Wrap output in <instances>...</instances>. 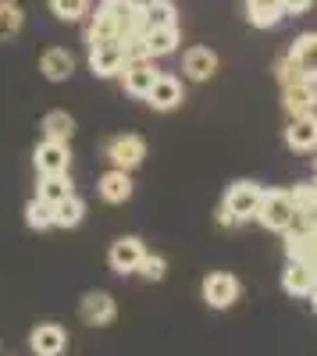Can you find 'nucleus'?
Here are the masks:
<instances>
[{"instance_id":"6ab92c4d","label":"nucleus","mask_w":317,"mask_h":356,"mask_svg":"<svg viewBox=\"0 0 317 356\" xmlns=\"http://www.w3.org/2000/svg\"><path fill=\"white\" fill-rule=\"evenodd\" d=\"M40 72H43L50 82H65V79H72V72H75V57H72L65 47H50V50H43V57H40Z\"/></svg>"},{"instance_id":"4be33fe9","label":"nucleus","mask_w":317,"mask_h":356,"mask_svg":"<svg viewBox=\"0 0 317 356\" xmlns=\"http://www.w3.org/2000/svg\"><path fill=\"white\" fill-rule=\"evenodd\" d=\"M289 57L307 72V75H317V33H303L293 40L289 47Z\"/></svg>"},{"instance_id":"473e14b6","label":"nucleus","mask_w":317,"mask_h":356,"mask_svg":"<svg viewBox=\"0 0 317 356\" xmlns=\"http://www.w3.org/2000/svg\"><path fill=\"white\" fill-rule=\"evenodd\" d=\"M218 225H221V228H232V225H236V221H232V214H228L225 207H221V211H218Z\"/></svg>"},{"instance_id":"ddd939ff","label":"nucleus","mask_w":317,"mask_h":356,"mask_svg":"<svg viewBox=\"0 0 317 356\" xmlns=\"http://www.w3.org/2000/svg\"><path fill=\"white\" fill-rule=\"evenodd\" d=\"M314 285H317V264L289 260V267H285V275H282V289L289 296H310Z\"/></svg>"},{"instance_id":"f03ea898","label":"nucleus","mask_w":317,"mask_h":356,"mask_svg":"<svg viewBox=\"0 0 317 356\" xmlns=\"http://www.w3.org/2000/svg\"><path fill=\"white\" fill-rule=\"evenodd\" d=\"M257 221H261L268 232H289L296 225V207H293V196L282 193V189H268L261 196V207H257Z\"/></svg>"},{"instance_id":"2eb2a0df","label":"nucleus","mask_w":317,"mask_h":356,"mask_svg":"<svg viewBox=\"0 0 317 356\" xmlns=\"http://www.w3.org/2000/svg\"><path fill=\"white\" fill-rule=\"evenodd\" d=\"M182 100H186V97H182V82H179L175 75H157L154 89L147 93V104H150L154 111H175Z\"/></svg>"},{"instance_id":"9d476101","label":"nucleus","mask_w":317,"mask_h":356,"mask_svg":"<svg viewBox=\"0 0 317 356\" xmlns=\"http://www.w3.org/2000/svg\"><path fill=\"white\" fill-rule=\"evenodd\" d=\"M122 68H125V47L122 43L90 47V72L97 79H114V75H122Z\"/></svg>"},{"instance_id":"20e7f679","label":"nucleus","mask_w":317,"mask_h":356,"mask_svg":"<svg viewBox=\"0 0 317 356\" xmlns=\"http://www.w3.org/2000/svg\"><path fill=\"white\" fill-rule=\"evenodd\" d=\"M239 292H243L239 278L228 275V271H214V275L204 278V303L211 310H228V307L239 300Z\"/></svg>"},{"instance_id":"39448f33","label":"nucleus","mask_w":317,"mask_h":356,"mask_svg":"<svg viewBox=\"0 0 317 356\" xmlns=\"http://www.w3.org/2000/svg\"><path fill=\"white\" fill-rule=\"evenodd\" d=\"M104 154L111 161V168H122V171H136L143 164V157H147V143H143L139 136H114Z\"/></svg>"},{"instance_id":"b1692460","label":"nucleus","mask_w":317,"mask_h":356,"mask_svg":"<svg viewBox=\"0 0 317 356\" xmlns=\"http://www.w3.org/2000/svg\"><path fill=\"white\" fill-rule=\"evenodd\" d=\"M282 104H285V111H289V118H296V114H310V111L317 107V100H314V93H310V86H307V82L282 89Z\"/></svg>"},{"instance_id":"cd10ccee","label":"nucleus","mask_w":317,"mask_h":356,"mask_svg":"<svg viewBox=\"0 0 317 356\" xmlns=\"http://www.w3.org/2000/svg\"><path fill=\"white\" fill-rule=\"evenodd\" d=\"M47 8L57 22H82L86 15H90V0H47Z\"/></svg>"},{"instance_id":"2f4dec72","label":"nucleus","mask_w":317,"mask_h":356,"mask_svg":"<svg viewBox=\"0 0 317 356\" xmlns=\"http://www.w3.org/2000/svg\"><path fill=\"white\" fill-rule=\"evenodd\" d=\"M278 4H282V15H285V18H293V15L310 11V8H314V0H278Z\"/></svg>"},{"instance_id":"c756f323","label":"nucleus","mask_w":317,"mask_h":356,"mask_svg":"<svg viewBox=\"0 0 317 356\" xmlns=\"http://www.w3.org/2000/svg\"><path fill=\"white\" fill-rule=\"evenodd\" d=\"M275 79L282 82V89H289V86H300V82H307V72H303V68L293 61L289 54H285L282 61L275 65Z\"/></svg>"},{"instance_id":"423d86ee","label":"nucleus","mask_w":317,"mask_h":356,"mask_svg":"<svg viewBox=\"0 0 317 356\" xmlns=\"http://www.w3.org/2000/svg\"><path fill=\"white\" fill-rule=\"evenodd\" d=\"M157 68H154V57H143V61H129L122 68V86H125V93L136 97V100H147V93L154 89L157 82Z\"/></svg>"},{"instance_id":"6e6552de","label":"nucleus","mask_w":317,"mask_h":356,"mask_svg":"<svg viewBox=\"0 0 317 356\" xmlns=\"http://www.w3.org/2000/svg\"><path fill=\"white\" fill-rule=\"evenodd\" d=\"M118 314V303H114L111 292H86L82 303H79V317L90 324V328H104V324L114 321Z\"/></svg>"},{"instance_id":"0eeeda50","label":"nucleus","mask_w":317,"mask_h":356,"mask_svg":"<svg viewBox=\"0 0 317 356\" xmlns=\"http://www.w3.org/2000/svg\"><path fill=\"white\" fill-rule=\"evenodd\" d=\"M143 257H147V250H143V239H136V235H122V239L111 243L107 264H111L114 275H132Z\"/></svg>"},{"instance_id":"7ed1b4c3","label":"nucleus","mask_w":317,"mask_h":356,"mask_svg":"<svg viewBox=\"0 0 317 356\" xmlns=\"http://www.w3.org/2000/svg\"><path fill=\"white\" fill-rule=\"evenodd\" d=\"M261 196H264V189L257 186V182H236V186H228V193H225V211L232 214V221L236 225H243V221H250V218H257V207H261Z\"/></svg>"},{"instance_id":"5701e85b","label":"nucleus","mask_w":317,"mask_h":356,"mask_svg":"<svg viewBox=\"0 0 317 356\" xmlns=\"http://www.w3.org/2000/svg\"><path fill=\"white\" fill-rule=\"evenodd\" d=\"M72 178L68 175H40V182H36V196L47 200V203H61L65 196H72Z\"/></svg>"},{"instance_id":"bb28decb","label":"nucleus","mask_w":317,"mask_h":356,"mask_svg":"<svg viewBox=\"0 0 317 356\" xmlns=\"http://www.w3.org/2000/svg\"><path fill=\"white\" fill-rule=\"evenodd\" d=\"M82 218H86V203H82L75 193L65 196L61 203H54V225H57V228H75Z\"/></svg>"},{"instance_id":"9b49d317","label":"nucleus","mask_w":317,"mask_h":356,"mask_svg":"<svg viewBox=\"0 0 317 356\" xmlns=\"http://www.w3.org/2000/svg\"><path fill=\"white\" fill-rule=\"evenodd\" d=\"M285 146L296 150V154L317 150V114L314 111L310 114H296L289 122V129H285Z\"/></svg>"},{"instance_id":"4468645a","label":"nucleus","mask_w":317,"mask_h":356,"mask_svg":"<svg viewBox=\"0 0 317 356\" xmlns=\"http://www.w3.org/2000/svg\"><path fill=\"white\" fill-rule=\"evenodd\" d=\"M182 72L193 79V82H207L214 72H218V54L211 47H189L186 57H182Z\"/></svg>"},{"instance_id":"7c9ffc66","label":"nucleus","mask_w":317,"mask_h":356,"mask_svg":"<svg viewBox=\"0 0 317 356\" xmlns=\"http://www.w3.org/2000/svg\"><path fill=\"white\" fill-rule=\"evenodd\" d=\"M136 271H139L143 278H147V282H161V278L168 275V260H164V257H150V253H147V257L139 260Z\"/></svg>"},{"instance_id":"f3484780","label":"nucleus","mask_w":317,"mask_h":356,"mask_svg":"<svg viewBox=\"0 0 317 356\" xmlns=\"http://www.w3.org/2000/svg\"><path fill=\"white\" fill-rule=\"evenodd\" d=\"M143 43H147V54H150V57H168V54H175V50H179V43H182V29H179V25L147 29V33H143Z\"/></svg>"},{"instance_id":"393cba45","label":"nucleus","mask_w":317,"mask_h":356,"mask_svg":"<svg viewBox=\"0 0 317 356\" xmlns=\"http://www.w3.org/2000/svg\"><path fill=\"white\" fill-rule=\"evenodd\" d=\"M43 136L54 139V143H68L75 136V118L68 111H50L43 118Z\"/></svg>"},{"instance_id":"1a4fd4ad","label":"nucleus","mask_w":317,"mask_h":356,"mask_svg":"<svg viewBox=\"0 0 317 356\" xmlns=\"http://www.w3.org/2000/svg\"><path fill=\"white\" fill-rule=\"evenodd\" d=\"M29 349H33L36 356H61L68 349V332L61 328V324H36L33 335H29Z\"/></svg>"},{"instance_id":"f8f14e48","label":"nucleus","mask_w":317,"mask_h":356,"mask_svg":"<svg viewBox=\"0 0 317 356\" xmlns=\"http://www.w3.org/2000/svg\"><path fill=\"white\" fill-rule=\"evenodd\" d=\"M36 171L40 175H68V164H72V154H68V143H54V139H43L36 146Z\"/></svg>"},{"instance_id":"c85d7f7f","label":"nucleus","mask_w":317,"mask_h":356,"mask_svg":"<svg viewBox=\"0 0 317 356\" xmlns=\"http://www.w3.org/2000/svg\"><path fill=\"white\" fill-rule=\"evenodd\" d=\"M25 225H29V228H36V232L54 228V203H47V200L33 196V200L25 203Z\"/></svg>"},{"instance_id":"dca6fc26","label":"nucleus","mask_w":317,"mask_h":356,"mask_svg":"<svg viewBox=\"0 0 317 356\" xmlns=\"http://www.w3.org/2000/svg\"><path fill=\"white\" fill-rule=\"evenodd\" d=\"M97 193H100L104 203H125V200H132V178H129V171L111 168L107 175H100Z\"/></svg>"},{"instance_id":"a878e982","label":"nucleus","mask_w":317,"mask_h":356,"mask_svg":"<svg viewBox=\"0 0 317 356\" xmlns=\"http://www.w3.org/2000/svg\"><path fill=\"white\" fill-rule=\"evenodd\" d=\"M25 25V15H22V4L15 0H0V43H8L22 33Z\"/></svg>"},{"instance_id":"aec40b11","label":"nucleus","mask_w":317,"mask_h":356,"mask_svg":"<svg viewBox=\"0 0 317 356\" xmlns=\"http://www.w3.org/2000/svg\"><path fill=\"white\" fill-rule=\"evenodd\" d=\"M161 25H179L175 0H143V33Z\"/></svg>"},{"instance_id":"a211bd4d","label":"nucleus","mask_w":317,"mask_h":356,"mask_svg":"<svg viewBox=\"0 0 317 356\" xmlns=\"http://www.w3.org/2000/svg\"><path fill=\"white\" fill-rule=\"evenodd\" d=\"M285 253H289V260L317 264V228H289L285 232Z\"/></svg>"},{"instance_id":"f257e3e1","label":"nucleus","mask_w":317,"mask_h":356,"mask_svg":"<svg viewBox=\"0 0 317 356\" xmlns=\"http://www.w3.org/2000/svg\"><path fill=\"white\" fill-rule=\"evenodd\" d=\"M132 33H143V0H100L86 25V47L122 43Z\"/></svg>"},{"instance_id":"72a5a7b5","label":"nucleus","mask_w":317,"mask_h":356,"mask_svg":"<svg viewBox=\"0 0 317 356\" xmlns=\"http://www.w3.org/2000/svg\"><path fill=\"white\" fill-rule=\"evenodd\" d=\"M310 307H314V314H317V285H314V292H310Z\"/></svg>"},{"instance_id":"412c9836","label":"nucleus","mask_w":317,"mask_h":356,"mask_svg":"<svg viewBox=\"0 0 317 356\" xmlns=\"http://www.w3.org/2000/svg\"><path fill=\"white\" fill-rule=\"evenodd\" d=\"M246 18L257 29H275V25H282L285 15H282L278 0H246Z\"/></svg>"},{"instance_id":"f704fd0d","label":"nucleus","mask_w":317,"mask_h":356,"mask_svg":"<svg viewBox=\"0 0 317 356\" xmlns=\"http://www.w3.org/2000/svg\"><path fill=\"white\" fill-rule=\"evenodd\" d=\"M314 168H317V157H314Z\"/></svg>"}]
</instances>
